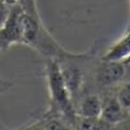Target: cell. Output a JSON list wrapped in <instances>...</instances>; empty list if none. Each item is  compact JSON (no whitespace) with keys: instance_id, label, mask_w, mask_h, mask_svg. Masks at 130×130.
<instances>
[{"instance_id":"7a4b0ae2","label":"cell","mask_w":130,"mask_h":130,"mask_svg":"<svg viewBox=\"0 0 130 130\" xmlns=\"http://www.w3.org/2000/svg\"><path fill=\"white\" fill-rule=\"evenodd\" d=\"M22 9L19 4L9 7L8 14L0 26V52H4L14 44H22Z\"/></svg>"},{"instance_id":"5b68a950","label":"cell","mask_w":130,"mask_h":130,"mask_svg":"<svg viewBox=\"0 0 130 130\" xmlns=\"http://www.w3.org/2000/svg\"><path fill=\"white\" fill-rule=\"evenodd\" d=\"M102 109V99L97 94H88L80 98L74 105V112L77 117L95 119L100 118Z\"/></svg>"},{"instance_id":"3957f363","label":"cell","mask_w":130,"mask_h":130,"mask_svg":"<svg viewBox=\"0 0 130 130\" xmlns=\"http://www.w3.org/2000/svg\"><path fill=\"white\" fill-rule=\"evenodd\" d=\"M128 66L124 62L101 60L94 72L95 84L99 88L112 87L125 78Z\"/></svg>"},{"instance_id":"9c48e42d","label":"cell","mask_w":130,"mask_h":130,"mask_svg":"<svg viewBox=\"0 0 130 130\" xmlns=\"http://www.w3.org/2000/svg\"><path fill=\"white\" fill-rule=\"evenodd\" d=\"M117 98L123 108L127 111L130 110V80L125 82L118 90Z\"/></svg>"},{"instance_id":"4fadbf2b","label":"cell","mask_w":130,"mask_h":130,"mask_svg":"<svg viewBox=\"0 0 130 130\" xmlns=\"http://www.w3.org/2000/svg\"><path fill=\"white\" fill-rule=\"evenodd\" d=\"M129 28H130V26H129Z\"/></svg>"},{"instance_id":"7c38bea8","label":"cell","mask_w":130,"mask_h":130,"mask_svg":"<svg viewBox=\"0 0 130 130\" xmlns=\"http://www.w3.org/2000/svg\"><path fill=\"white\" fill-rule=\"evenodd\" d=\"M4 2H5V4H6L8 7H11L12 5L17 4L18 0H4Z\"/></svg>"},{"instance_id":"52a82bcc","label":"cell","mask_w":130,"mask_h":130,"mask_svg":"<svg viewBox=\"0 0 130 130\" xmlns=\"http://www.w3.org/2000/svg\"><path fill=\"white\" fill-rule=\"evenodd\" d=\"M78 120L74 121L75 127L73 130H110V124L103 121L101 118H80L77 117Z\"/></svg>"},{"instance_id":"ba28073f","label":"cell","mask_w":130,"mask_h":130,"mask_svg":"<svg viewBox=\"0 0 130 130\" xmlns=\"http://www.w3.org/2000/svg\"><path fill=\"white\" fill-rule=\"evenodd\" d=\"M45 130H73L71 122L65 117L48 112V116L42 122Z\"/></svg>"},{"instance_id":"8fae6325","label":"cell","mask_w":130,"mask_h":130,"mask_svg":"<svg viewBox=\"0 0 130 130\" xmlns=\"http://www.w3.org/2000/svg\"><path fill=\"white\" fill-rule=\"evenodd\" d=\"M26 130H45V129H44V126H43L42 122H40V123H37V124L32 125L31 127L27 128Z\"/></svg>"},{"instance_id":"6da1fadb","label":"cell","mask_w":130,"mask_h":130,"mask_svg":"<svg viewBox=\"0 0 130 130\" xmlns=\"http://www.w3.org/2000/svg\"><path fill=\"white\" fill-rule=\"evenodd\" d=\"M44 75L51 101V109L48 112L61 115L72 121L75 116L74 103L62 76L57 59L45 58Z\"/></svg>"},{"instance_id":"277c9868","label":"cell","mask_w":130,"mask_h":130,"mask_svg":"<svg viewBox=\"0 0 130 130\" xmlns=\"http://www.w3.org/2000/svg\"><path fill=\"white\" fill-rule=\"evenodd\" d=\"M130 58V28L113 41L104 52L101 60L126 62Z\"/></svg>"},{"instance_id":"30bf717a","label":"cell","mask_w":130,"mask_h":130,"mask_svg":"<svg viewBox=\"0 0 130 130\" xmlns=\"http://www.w3.org/2000/svg\"><path fill=\"white\" fill-rule=\"evenodd\" d=\"M8 10H9V7L5 4L4 0H0V26L2 25V23L6 19L8 14Z\"/></svg>"},{"instance_id":"8992f818","label":"cell","mask_w":130,"mask_h":130,"mask_svg":"<svg viewBox=\"0 0 130 130\" xmlns=\"http://www.w3.org/2000/svg\"><path fill=\"white\" fill-rule=\"evenodd\" d=\"M127 112L128 111L123 108L116 95L108 96L104 100H102V109L100 118L111 126L126 120L128 116Z\"/></svg>"}]
</instances>
